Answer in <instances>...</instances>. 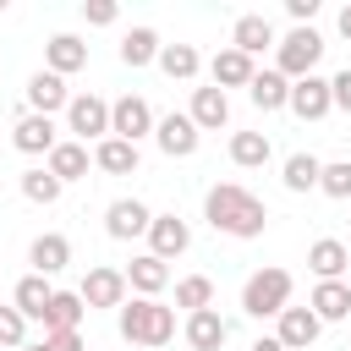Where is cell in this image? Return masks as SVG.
Listing matches in <instances>:
<instances>
[{"label":"cell","instance_id":"obj_33","mask_svg":"<svg viewBox=\"0 0 351 351\" xmlns=\"http://www.w3.org/2000/svg\"><path fill=\"white\" fill-rule=\"evenodd\" d=\"M176 307H186V313L214 307V280H208V274H186V280L176 285Z\"/></svg>","mask_w":351,"mask_h":351},{"label":"cell","instance_id":"obj_37","mask_svg":"<svg viewBox=\"0 0 351 351\" xmlns=\"http://www.w3.org/2000/svg\"><path fill=\"white\" fill-rule=\"evenodd\" d=\"M115 16H121L115 0H88V5H82V22H88V27H110Z\"/></svg>","mask_w":351,"mask_h":351},{"label":"cell","instance_id":"obj_42","mask_svg":"<svg viewBox=\"0 0 351 351\" xmlns=\"http://www.w3.org/2000/svg\"><path fill=\"white\" fill-rule=\"evenodd\" d=\"M27 351H44V340H38V346H27Z\"/></svg>","mask_w":351,"mask_h":351},{"label":"cell","instance_id":"obj_35","mask_svg":"<svg viewBox=\"0 0 351 351\" xmlns=\"http://www.w3.org/2000/svg\"><path fill=\"white\" fill-rule=\"evenodd\" d=\"M318 192H329V197H351V165H346V159L324 165V176H318Z\"/></svg>","mask_w":351,"mask_h":351},{"label":"cell","instance_id":"obj_6","mask_svg":"<svg viewBox=\"0 0 351 351\" xmlns=\"http://www.w3.org/2000/svg\"><path fill=\"white\" fill-rule=\"evenodd\" d=\"M126 291H132V285H126V269H110V263H93L77 296H82L88 307H115V313H121V302H126Z\"/></svg>","mask_w":351,"mask_h":351},{"label":"cell","instance_id":"obj_32","mask_svg":"<svg viewBox=\"0 0 351 351\" xmlns=\"http://www.w3.org/2000/svg\"><path fill=\"white\" fill-rule=\"evenodd\" d=\"M318 176H324V165H318L313 154H291V159H285V176H280V181H285L291 192H313V186H318Z\"/></svg>","mask_w":351,"mask_h":351},{"label":"cell","instance_id":"obj_24","mask_svg":"<svg viewBox=\"0 0 351 351\" xmlns=\"http://www.w3.org/2000/svg\"><path fill=\"white\" fill-rule=\"evenodd\" d=\"M307 307H313L324 324H340V318H351V285H340V280H318Z\"/></svg>","mask_w":351,"mask_h":351},{"label":"cell","instance_id":"obj_38","mask_svg":"<svg viewBox=\"0 0 351 351\" xmlns=\"http://www.w3.org/2000/svg\"><path fill=\"white\" fill-rule=\"evenodd\" d=\"M329 93H335V110H346V115H351V66L329 77Z\"/></svg>","mask_w":351,"mask_h":351},{"label":"cell","instance_id":"obj_29","mask_svg":"<svg viewBox=\"0 0 351 351\" xmlns=\"http://www.w3.org/2000/svg\"><path fill=\"white\" fill-rule=\"evenodd\" d=\"M159 49H165V44H159V33H154V27H132V33L121 38V60H126L132 71H137V66H148V60H159Z\"/></svg>","mask_w":351,"mask_h":351},{"label":"cell","instance_id":"obj_27","mask_svg":"<svg viewBox=\"0 0 351 351\" xmlns=\"http://www.w3.org/2000/svg\"><path fill=\"white\" fill-rule=\"evenodd\" d=\"M247 99H252L258 110H285V104H291V77H280V71H258L252 88H247Z\"/></svg>","mask_w":351,"mask_h":351},{"label":"cell","instance_id":"obj_17","mask_svg":"<svg viewBox=\"0 0 351 351\" xmlns=\"http://www.w3.org/2000/svg\"><path fill=\"white\" fill-rule=\"evenodd\" d=\"M225 340H230V324H225L214 307L186 313V346H192V351H219Z\"/></svg>","mask_w":351,"mask_h":351},{"label":"cell","instance_id":"obj_13","mask_svg":"<svg viewBox=\"0 0 351 351\" xmlns=\"http://www.w3.org/2000/svg\"><path fill=\"white\" fill-rule=\"evenodd\" d=\"M66 104H71L66 77H55V71H33V77H27V110H33V115H55V110H66Z\"/></svg>","mask_w":351,"mask_h":351},{"label":"cell","instance_id":"obj_8","mask_svg":"<svg viewBox=\"0 0 351 351\" xmlns=\"http://www.w3.org/2000/svg\"><path fill=\"white\" fill-rule=\"evenodd\" d=\"M154 126H159V121H154L148 99L126 93V99H115V104H110V137H126V143H137V137H148Z\"/></svg>","mask_w":351,"mask_h":351},{"label":"cell","instance_id":"obj_34","mask_svg":"<svg viewBox=\"0 0 351 351\" xmlns=\"http://www.w3.org/2000/svg\"><path fill=\"white\" fill-rule=\"evenodd\" d=\"M22 197H27V203H44V208L60 197V181L49 176V165H38V170H22Z\"/></svg>","mask_w":351,"mask_h":351},{"label":"cell","instance_id":"obj_36","mask_svg":"<svg viewBox=\"0 0 351 351\" xmlns=\"http://www.w3.org/2000/svg\"><path fill=\"white\" fill-rule=\"evenodd\" d=\"M27 340V318L16 307H0V346H22Z\"/></svg>","mask_w":351,"mask_h":351},{"label":"cell","instance_id":"obj_3","mask_svg":"<svg viewBox=\"0 0 351 351\" xmlns=\"http://www.w3.org/2000/svg\"><path fill=\"white\" fill-rule=\"evenodd\" d=\"M291 307V274L285 269H258L241 285V313L247 318H280Z\"/></svg>","mask_w":351,"mask_h":351},{"label":"cell","instance_id":"obj_9","mask_svg":"<svg viewBox=\"0 0 351 351\" xmlns=\"http://www.w3.org/2000/svg\"><path fill=\"white\" fill-rule=\"evenodd\" d=\"M148 225H154V214L137 203V197H115L110 208H104V230L115 236V241H132V236H148Z\"/></svg>","mask_w":351,"mask_h":351},{"label":"cell","instance_id":"obj_22","mask_svg":"<svg viewBox=\"0 0 351 351\" xmlns=\"http://www.w3.org/2000/svg\"><path fill=\"white\" fill-rule=\"evenodd\" d=\"M346 263H351V252H346V241H335V236H318V241L307 247V269H313L318 280H340Z\"/></svg>","mask_w":351,"mask_h":351},{"label":"cell","instance_id":"obj_40","mask_svg":"<svg viewBox=\"0 0 351 351\" xmlns=\"http://www.w3.org/2000/svg\"><path fill=\"white\" fill-rule=\"evenodd\" d=\"M252 351H285V346H280L274 335H263V340H252Z\"/></svg>","mask_w":351,"mask_h":351},{"label":"cell","instance_id":"obj_41","mask_svg":"<svg viewBox=\"0 0 351 351\" xmlns=\"http://www.w3.org/2000/svg\"><path fill=\"white\" fill-rule=\"evenodd\" d=\"M340 38H351V5L340 11Z\"/></svg>","mask_w":351,"mask_h":351},{"label":"cell","instance_id":"obj_21","mask_svg":"<svg viewBox=\"0 0 351 351\" xmlns=\"http://www.w3.org/2000/svg\"><path fill=\"white\" fill-rule=\"evenodd\" d=\"M44 55H49V71H55V77H71V71L88 66V44H82L77 33H55V38L44 44Z\"/></svg>","mask_w":351,"mask_h":351},{"label":"cell","instance_id":"obj_10","mask_svg":"<svg viewBox=\"0 0 351 351\" xmlns=\"http://www.w3.org/2000/svg\"><path fill=\"white\" fill-rule=\"evenodd\" d=\"M192 247V230H186V219H176V214H154V225H148V252L154 258H181Z\"/></svg>","mask_w":351,"mask_h":351},{"label":"cell","instance_id":"obj_28","mask_svg":"<svg viewBox=\"0 0 351 351\" xmlns=\"http://www.w3.org/2000/svg\"><path fill=\"white\" fill-rule=\"evenodd\" d=\"M49 176H55L60 186H66V181H82V176H88V143H55Z\"/></svg>","mask_w":351,"mask_h":351},{"label":"cell","instance_id":"obj_23","mask_svg":"<svg viewBox=\"0 0 351 351\" xmlns=\"http://www.w3.org/2000/svg\"><path fill=\"white\" fill-rule=\"evenodd\" d=\"M82 313H88V302L77 296V291H55V302L44 307V335H66V329H77L82 324Z\"/></svg>","mask_w":351,"mask_h":351},{"label":"cell","instance_id":"obj_20","mask_svg":"<svg viewBox=\"0 0 351 351\" xmlns=\"http://www.w3.org/2000/svg\"><path fill=\"white\" fill-rule=\"evenodd\" d=\"M269 44H274V27H269V16H258V11L236 16V27H230V49H241V55H263Z\"/></svg>","mask_w":351,"mask_h":351},{"label":"cell","instance_id":"obj_26","mask_svg":"<svg viewBox=\"0 0 351 351\" xmlns=\"http://www.w3.org/2000/svg\"><path fill=\"white\" fill-rule=\"evenodd\" d=\"M93 165H99L104 176H132V170H137V143H126V137H104V143L93 148Z\"/></svg>","mask_w":351,"mask_h":351},{"label":"cell","instance_id":"obj_15","mask_svg":"<svg viewBox=\"0 0 351 351\" xmlns=\"http://www.w3.org/2000/svg\"><path fill=\"white\" fill-rule=\"evenodd\" d=\"M27 263H33V274H44V280H49V274H60V269L71 263V241H66L60 230H44V236L27 247Z\"/></svg>","mask_w":351,"mask_h":351},{"label":"cell","instance_id":"obj_25","mask_svg":"<svg viewBox=\"0 0 351 351\" xmlns=\"http://www.w3.org/2000/svg\"><path fill=\"white\" fill-rule=\"evenodd\" d=\"M55 302V285L44 280V274H22L16 280V296H11V307L22 313V318H44V307Z\"/></svg>","mask_w":351,"mask_h":351},{"label":"cell","instance_id":"obj_39","mask_svg":"<svg viewBox=\"0 0 351 351\" xmlns=\"http://www.w3.org/2000/svg\"><path fill=\"white\" fill-rule=\"evenodd\" d=\"M44 351H88V346L77 329H66V335H44Z\"/></svg>","mask_w":351,"mask_h":351},{"label":"cell","instance_id":"obj_1","mask_svg":"<svg viewBox=\"0 0 351 351\" xmlns=\"http://www.w3.org/2000/svg\"><path fill=\"white\" fill-rule=\"evenodd\" d=\"M203 214H208L214 230H225V236H236V241H252V236H263V225H269V208H263L247 186H236V181L208 186Z\"/></svg>","mask_w":351,"mask_h":351},{"label":"cell","instance_id":"obj_11","mask_svg":"<svg viewBox=\"0 0 351 351\" xmlns=\"http://www.w3.org/2000/svg\"><path fill=\"white\" fill-rule=\"evenodd\" d=\"M291 110H296L302 121H324V115L335 110L329 77H302V82H291Z\"/></svg>","mask_w":351,"mask_h":351},{"label":"cell","instance_id":"obj_30","mask_svg":"<svg viewBox=\"0 0 351 351\" xmlns=\"http://www.w3.org/2000/svg\"><path fill=\"white\" fill-rule=\"evenodd\" d=\"M269 154H274V143H269L263 132H236V137H230V159H236L241 170H258V165H269Z\"/></svg>","mask_w":351,"mask_h":351},{"label":"cell","instance_id":"obj_2","mask_svg":"<svg viewBox=\"0 0 351 351\" xmlns=\"http://www.w3.org/2000/svg\"><path fill=\"white\" fill-rule=\"evenodd\" d=\"M115 329L132 346H170L176 340V313L165 302H154V296H132V302H121Z\"/></svg>","mask_w":351,"mask_h":351},{"label":"cell","instance_id":"obj_14","mask_svg":"<svg viewBox=\"0 0 351 351\" xmlns=\"http://www.w3.org/2000/svg\"><path fill=\"white\" fill-rule=\"evenodd\" d=\"M208 77H214V88H252L258 66H252V55H241V49H219V55L208 60Z\"/></svg>","mask_w":351,"mask_h":351},{"label":"cell","instance_id":"obj_12","mask_svg":"<svg viewBox=\"0 0 351 351\" xmlns=\"http://www.w3.org/2000/svg\"><path fill=\"white\" fill-rule=\"evenodd\" d=\"M318 329H324V318H318L313 307H285V313H280V335H274V340H280L285 351H307V346L318 340Z\"/></svg>","mask_w":351,"mask_h":351},{"label":"cell","instance_id":"obj_19","mask_svg":"<svg viewBox=\"0 0 351 351\" xmlns=\"http://www.w3.org/2000/svg\"><path fill=\"white\" fill-rule=\"evenodd\" d=\"M11 143H16L22 154H55L60 137H55V121H49V115H33V110H27V115L16 121V132H11Z\"/></svg>","mask_w":351,"mask_h":351},{"label":"cell","instance_id":"obj_18","mask_svg":"<svg viewBox=\"0 0 351 351\" xmlns=\"http://www.w3.org/2000/svg\"><path fill=\"white\" fill-rule=\"evenodd\" d=\"M192 121H197V132H219L225 121H230V99H225V88H192V110H186Z\"/></svg>","mask_w":351,"mask_h":351},{"label":"cell","instance_id":"obj_16","mask_svg":"<svg viewBox=\"0 0 351 351\" xmlns=\"http://www.w3.org/2000/svg\"><path fill=\"white\" fill-rule=\"evenodd\" d=\"M126 285H132L137 296H154V302H159V291L170 285V269H165V258H154V252H137V258L126 263Z\"/></svg>","mask_w":351,"mask_h":351},{"label":"cell","instance_id":"obj_31","mask_svg":"<svg viewBox=\"0 0 351 351\" xmlns=\"http://www.w3.org/2000/svg\"><path fill=\"white\" fill-rule=\"evenodd\" d=\"M159 66H165V77H170V82H192L203 60H197V49H192V44H165V49H159Z\"/></svg>","mask_w":351,"mask_h":351},{"label":"cell","instance_id":"obj_4","mask_svg":"<svg viewBox=\"0 0 351 351\" xmlns=\"http://www.w3.org/2000/svg\"><path fill=\"white\" fill-rule=\"evenodd\" d=\"M318 55H324V38H318L313 27H291V33L280 38V60H274V71L291 77V82H302V77H313Z\"/></svg>","mask_w":351,"mask_h":351},{"label":"cell","instance_id":"obj_5","mask_svg":"<svg viewBox=\"0 0 351 351\" xmlns=\"http://www.w3.org/2000/svg\"><path fill=\"white\" fill-rule=\"evenodd\" d=\"M154 143H159V154H170V159H192L197 154V143H203V132H197V121L192 115H159V126H154Z\"/></svg>","mask_w":351,"mask_h":351},{"label":"cell","instance_id":"obj_7","mask_svg":"<svg viewBox=\"0 0 351 351\" xmlns=\"http://www.w3.org/2000/svg\"><path fill=\"white\" fill-rule=\"evenodd\" d=\"M66 126H71L82 143H88V137L104 143V137H110V104H104L99 93H77V99L66 104Z\"/></svg>","mask_w":351,"mask_h":351}]
</instances>
